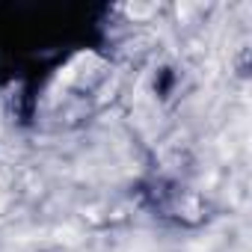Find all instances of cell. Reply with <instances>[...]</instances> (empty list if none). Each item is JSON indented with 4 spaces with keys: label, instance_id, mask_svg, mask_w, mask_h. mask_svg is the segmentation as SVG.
I'll list each match as a JSON object with an SVG mask.
<instances>
[{
    "label": "cell",
    "instance_id": "cell-1",
    "mask_svg": "<svg viewBox=\"0 0 252 252\" xmlns=\"http://www.w3.org/2000/svg\"><path fill=\"white\" fill-rule=\"evenodd\" d=\"M3 211H6V193H3V187H0V217H3Z\"/></svg>",
    "mask_w": 252,
    "mask_h": 252
}]
</instances>
